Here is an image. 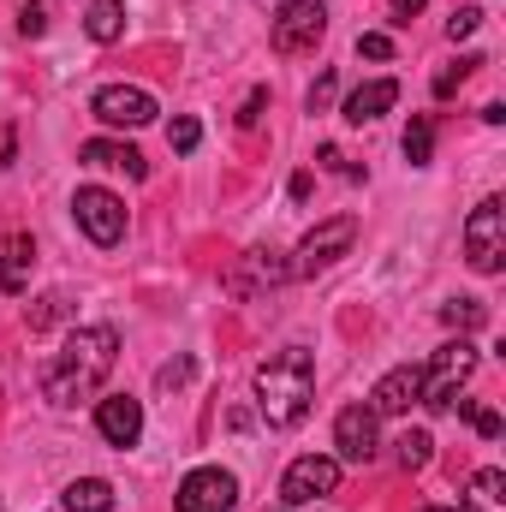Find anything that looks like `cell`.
Returning <instances> with one entry per match:
<instances>
[{
    "label": "cell",
    "instance_id": "6da1fadb",
    "mask_svg": "<svg viewBox=\"0 0 506 512\" xmlns=\"http://www.w3.org/2000/svg\"><path fill=\"white\" fill-rule=\"evenodd\" d=\"M114 364H120V328H108V322L72 328L60 340V352L42 364V399L48 405H78L114 376Z\"/></svg>",
    "mask_w": 506,
    "mask_h": 512
},
{
    "label": "cell",
    "instance_id": "7a4b0ae2",
    "mask_svg": "<svg viewBox=\"0 0 506 512\" xmlns=\"http://www.w3.org/2000/svg\"><path fill=\"white\" fill-rule=\"evenodd\" d=\"M310 399H316V364H310V352L286 346L268 364H256V411L274 429H298L310 417Z\"/></svg>",
    "mask_w": 506,
    "mask_h": 512
},
{
    "label": "cell",
    "instance_id": "3957f363",
    "mask_svg": "<svg viewBox=\"0 0 506 512\" xmlns=\"http://www.w3.org/2000/svg\"><path fill=\"white\" fill-rule=\"evenodd\" d=\"M477 376V346L459 334V340H447L441 352H435V364L423 370V405L429 411H453V399H459V387Z\"/></svg>",
    "mask_w": 506,
    "mask_h": 512
},
{
    "label": "cell",
    "instance_id": "277c9868",
    "mask_svg": "<svg viewBox=\"0 0 506 512\" xmlns=\"http://www.w3.org/2000/svg\"><path fill=\"white\" fill-rule=\"evenodd\" d=\"M465 262L477 274H501L506 262V203L501 197H483L465 221Z\"/></svg>",
    "mask_w": 506,
    "mask_h": 512
},
{
    "label": "cell",
    "instance_id": "5b68a950",
    "mask_svg": "<svg viewBox=\"0 0 506 512\" xmlns=\"http://www.w3.org/2000/svg\"><path fill=\"white\" fill-rule=\"evenodd\" d=\"M72 221H78V233H84L90 245H102V251H114V245L126 239V203H120L114 191H102V185H84V191L72 197Z\"/></svg>",
    "mask_w": 506,
    "mask_h": 512
},
{
    "label": "cell",
    "instance_id": "8992f818",
    "mask_svg": "<svg viewBox=\"0 0 506 512\" xmlns=\"http://www.w3.org/2000/svg\"><path fill=\"white\" fill-rule=\"evenodd\" d=\"M352 239H358V215H334V221L310 227L304 245H298V256H292V274H322V268H334L340 256L352 251Z\"/></svg>",
    "mask_w": 506,
    "mask_h": 512
},
{
    "label": "cell",
    "instance_id": "52a82bcc",
    "mask_svg": "<svg viewBox=\"0 0 506 512\" xmlns=\"http://www.w3.org/2000/svg\"><path fill=\"white\" fill-rule=\"evenodd\" d=\"M334 489H340V459H328V453H304L280 477V501L286 507H310V501H322Z\"/></svg>",
    "mask_w": 506,
    "mask_h": 512
},
{
    "label": "cell",
    "instance_id": "ba28073f",
    "mask_svg": "<svg viewBox=\"0 0 506 512\" xmlns=\"http://www.w3.org/2000/svg\"><path fill=\"white\" fill-rule=\"evenodd\" d=\"M173 507L179 512H233L239 507V477L221 471V465H197V471L179 483Z\"/></svg>",
    "mask_w": 506,
    "mask_h": 512
},
{
    "label": "cell",
    "instance_id": "9c48e42d",
    "mask_svg": "<svg viewBox=\"0 0 506 512\" xmlns=\"http://www.w3.org/2000/svg\"><path fill=\"white\" fill-rule=\"evenodd\" d=\"M328 30V6L322 0H286L274 12V48L280 54H310Z\"/></svg>",
    "mask_w": 506,
    "mask_h": 512
},
{
    "label": "cell",
    "instance_id": "30bf717a",
    "mask_svg": "<svg viewBox=\"0 0 506 512\" xmlns=\"http://www.w3.org/2000/svg\"><path fill=\"white\" fill-rule=\"evenodd\" d=\"M90 114L102 120V126H120V131H143L161 108H155V96L149 90H137V84H108V90H96V102H90Z\"/></svg>",
    "mask_w": 506,
    "mask_h": 512
},
{
    "label": "cell",
    "instance_id": "8fae6325",
    "mask_svg": "<svg viewBox=\"0 0 506 512\" xmlns=\"http://www.w3.org/2000/svg\"><path fill=\"white\" fill-rule=\"evenodd\" d=\"M334 447H340L346 465H370L381 453V417L370 405H346V411L334 417Z\"/></svg>",
    "mask_w": 506,
    "mask_h": 512
},
{
    "label": "cell",
    "instance_id": "7c38bea8",
    "mask_svg": "<svg viewBox=\"0 0 506 512\" xmlns=\"http://www.w3.org/2000/svg\"><path fill=\"white\" fill-rule=\"evenodd\" d=\"M96 435L108 441V447H137V435H143V405L131 399V393H108V399H96Z\"/></svg>",
    "mask_w": 506,
    "mask_h": 512
},
{
    "label": "cell",
    "instance_id": "4fadbf2b",
    "mask_svg": "<svg viewBox=\"0 0 506 512\" xmlns=\"http://www.w3.org/2000/svg\"><path fill=\"white\" fill-rule=\"evenodd\" d=\"M280 280H292V262L280 251H245L239 268L227 274V292H233V298H256L262 286H280Z\"/></svg>",
    "mask_w": 506,
    "mask_h": 512
},
{
    "label": "cell",
    "instance_id": "5bb4252c",
    "mask_svg": "<svg viewBox=\"0 0 506 512\" xmlns=\"http://www.w3.org/2000/svg\"><path fill=\"white\" fill-rule=\"evenodd\" d=\"M411 405H423V370H417V364H399V370H387V376L370 387V411H376V417H405Z\"/></svg>",
    "mask_w": 506,
    "mask_h": 512
},
{
    "label": "cell",
    "instance_id": "9a60e30c",
    "mask_svg": "<svg viewBox=\"0 0 506 512\" xmlns=\"http://www.w3.org/2000/svg\"><path fill=\"white\" fill-rule=\"evenodd\" d=\"M30 268H36L30 233H6V239H0V292H6V298L24 292V286H30Z\"/></svg>",
    "mask_w": 506,
    "mask_h": 512
},
{
    "label": "cell",
    "instance_id": "2e32d148",
    "mask_svg": "<svg viewBox=\"0 0 506 512\" xmlns=\"http://www.w3.org/2000/svg\"><path fill=\"white\" fill-rule=\"evenodd\" d=\"M393 102H399V84H393V78H370V84H358V90L346 96V120H352V126H370V120H381Z\"/></svg>",
    "mask_w": 506,
    "mask_h": 512
},
{
    "label": "cell",
    "instance_id": "e0dca14e",
    "mask_svg": "<svg viewBox=\"0 0 506 512\" xmlns=\"http://www.w3.org/2000/svg\"><path fill=\"white\" fill-rule=\"evenodd\" d=\"M78 155H84L90 167H126L131 179H149V161H143V155H137L131 143H114V137H90V143H84Z\"/></svg>",
    "mask_w": 506,
    "mask_h": 512
},
{
    "label": "cell",
    "instance_id": "ac0fdd59",
    "mask_svg": "<svg viewBox=\"0 0 506 512\" xmlns=\"http://www.w3.org/2000/svg\"><path fill=\"white\" fill-rule=\"evenodd\" d=\"M60 507L66 512H114V483L108 477H78V483H66L60 489Z\"/></svg>",
    "mask_w": 506,
    "mask_h": 512
},
{
    "label": "cell",
    "instance_id": "d6986e66",
    "mask_svg": "<svg viewBox=\"0 0 506 512\" xmlns=\"http://www.w3.org/2000/svg\"><path fill=\"white\" fill-rule=\"evenodd\" d=\"M84 30H90V42H120L126 36V0H90Z\"/></svg>",
    "mask_w": 506,
    "mask_h": 512
},
{
    "label": "cell",
    "instance_id": "ffe728a7",
    "mask_svg": "<svg viewBox=\"0 0 506 512\" xmlns=\"http://www.w3.org/2000/svg\"><path fill=\"white\" fill-rule=\"evenodd\" d=\"M465 512H506V477L495 471V465L471 477V489H465Z\"/></svg>",
    "mask_w": 506,
    "mask_h": 512
},
{
    "label": "cell",
    "instance_id": "44dd1931",
    "mask_svg": "<svg viewBox=\"0 0 506 512\" xmlns=\"http://www.w3.org/2000/svg\"><path fill=\"white\" fill-rule=\"evenodd\" d=\"M405 161L411 167H429L435 161V114H411V126H405Z\"/></svg>",
    "mask_w": 506,
    "mask_h": 512
},
{
    "label": "cell",
    "instance_id": "7402d4cb",
    "mask_svg": "<svg viewBox=\"0 0 506 512\" xmlns=\"http://www.w3.org/2000/svg\"><path fill=\"white\" fill-rule=\"evenodd\" d=\"M477 66H489V60H483V54H459L453 66H441V72H435V96H441V102H447V96H459V90H465V78H471Z\"/></svg>",
    "mask_w": 506,
    "mask_h": 512
},
{
    "label": "cell",
    "instance_id": "603a6c76",
    "mask_svg": "<svg viewBox=\"0 0 506 512\" xmlns=\"http://www.w3.org/2000/svg\"><path fill=\"white\" fill-rule=\"evenodd\" d=\"M441 322L459 328V334H477V328L489 322V310H483L477 298H447V304H441Z\"/></svg>",
    "mask_w": 506,
    "mask_h": 512
},
{
    "label": "cell",
    "instance_id": "cb8c5ba5",
    "mask_svg": "<svg viewBox=\"0 0 506 512\" xmlns=\"http://www.w3.org/2000/svg\"><path fill=\"white\" fill-rule=\"evenodd\" d=\"M393 447H399V465H405V471H423V465L435 459V441H429L423 429H405V435H399Z\"/></svg>",
    "mask_w": 506,
    "mask_h": 512
},
{
    "label": "cell",
    "instance_id": "d4e9b609",
    "mask_svg": "<svg viewBox=\"0 0 506 512\" xmlns=\"http://www.w3.org/2000/svg\"><path fill=\"white\" fill-rule=\"evenodd\" d=\"M453 405H459V417H471V423H477V435H483V441H501V411H495V405H477V399H453Z\"/></svg>",
    "mask_w": 506,
    "mask_h": 512
},
{
    "label": "cell",
    "instance_id": "484cf974",
    "mask_svg": "<svg viewBox=\"0 0 506 512\" xmlns=\"http://www.w3.org/2000/svg\"><path fill=\"white\" fill-rule=\"evenodd\" d=\"M60 316H66V292H48V298H36V304H30V334L54 328Z\"/></svg>",
    "mask_w": 506,
    "mask_h": 512
},
{
    "label": "cell",
    "instance_id": "4316f807",
    "mask_svg": "<svg viewBox=\"0 0 506 512\" xmlns=\"http://www.w3.org/2000/svg\"><path fill=\"white\" fill-rule=\"evenodd\" d=\"M167 143H173V155H191V149L203 143V126H197L191 114H179V120L167 126Z\"/></svg>",
    "mask_w": 506,
    "mask_h": 512
},
{
    "label": "cell",
    "instance_id": "83f0119b",
    "mask_svg": "<svg viewBox=\"0 0 506 512\" xmlns=\"http://www.w3.org/2000/svg\"><path fill=\"white\" fill-rule=\"evenodd\" d=\"M477 24H483V6H459V12L447 18V36H453V42H465Z\"/></svg>",
    "mask_w": 506,
    "mask_h": 512
},
{
    "label": "cell",
    "instance_id": "f1b7e54d",
    "mask_svg": "<svg viewBox=\"0 0 506 512\" xmlns=\"http://www.w3.org/2000/svg\"><path fill=\"white\" fill-rule=\"evenodd\" d=\"M358 54H364V60H393V42H387L381 30H364V36H358Z\"/></svg>",
    "mask_w": 506,
    "mask_h": 512
},
{
    "label": "cell",
    "instance_id": "f546056e",
    "mask_svg": "<svg viewBox=\"0 0 506 512\" xmlns=\"http://www.w3.org/2000/svg\"><path fill=\"white\" fill-rule=\"evenodd\" d=\"M304 102H310V114H322V108L334 102V72H322V78L310 84V96H304Z\"/></svg>",
    "mask_w": 506,
    "mask_h": 512
},
{
    "label": "cell",
    "instance_id": "4dcf8cb0",
    "mask_svg": "<svg viewBox=\"0 0 506 512\" xmlns=\"http://www.w3.org/2000/svg\"><path fill=\"white\" fill-rule=\"evenodd\" d=\"M262 108H268V90H262V84H256L251 96H245V108H239V126L251 131V126H256V120H262Z\"/></svg>",
    "mask_w": 506,
    "mask_h": 512
},
{
    "label": "cell",
    "instance_id": "1f68e13d",
    "mask_svg": "<svg viewBox=\"0 0 506 512\" xmlns=\"http://www.w3.org/2000/svg\"><path fill=\"white\" fill-rule=\"evenodd\" d=\"M322 161H328V167H334L340 179H364V167H352V161H346V155H340L334 143H322Z\"/></svg>",
    "mask_w": 506,
    "mask_h": 512
},
{
    "label": "cell",
    "instance_id": "d6a6232c",
    "mask_svg": "<svg viewBox=\"0 0 506 512\" xmlns=\"http://www.w3.org/2000/svg\"><path fill=\"white\" fill-rule=\"evenodd\" d=\"M18 30H24V36H42V30H48V18H42V6H36V0L24 6V18H18Z\"/></svg>",
    "mask_w": 506,
    "mask_h": 512
},
{
    "label": "cell",
    "instance_id": "836d02e7",
    "mask_svg": "<svg viewBox=\"0 0 506 512\" xmlns=\"http://www.w3.org/2000/svg\"><path fill=\"white\" fill-rule=\"evenodd\" d=\"M185 382H191V358H179V364L161 370V387H185Z\"/></svg>",
    "mask_w": 506,
    "mask_h": 512
},
{
    "label": "cell",
    "instance_id": "e575fe53",
    "mask_svg": "<svg viewBox=\"0 0 506 512\" xmlns=\"http://www.w3.org/2000/svg\"><path fill=\"white\" fill-rule=\"evenodd\" d=\"M423 12V0H393V24H411Z\"/></svg>",
    "mask_w": 506,
    "mask_h": 512
},
{
    "label": "cell",
    "instance_id": "d590c367",
    "mask_svg": "<svg viewBox=\"0 0 506 512\" xmlns=\"http://www.w3.org/2000/svg\"><path fill=\"white\" fill-rule=\"evenodd\" d=\"M310 191H316L310 173H292V203H310Z\"/></svg>",
    "mask_w": 506,
    "mask_h": 512
},
{
    "label": "cell",
    "instance_id": "8d00e7d4",
    "mask_svg": "<svg viewBox=\"0 0 506 512\" xmlns=\"http://www.w3.org/2000/svg\"><path fill=\"white\" fill-rule=\"evenodd\" d=\"M12 161V131H0V167Z\"/></svg>",
    "mask_w": 506,
    "mask_h": 512
},
{
    "label": "cell",
    "instance_id": "74e56055",
    "mask_svg": "<svg viewBox=\"0 0 506 512\" xmlns=\"http://www.w3.org/2000/svg\"><path fill=\"white\" fill-rule=\"evenodd\" d=\"M423 512H453V507H423Z\"/></svg>",
    "mask_w": 506,
    "mask_h": 512
}]
</instances>
